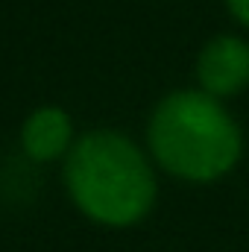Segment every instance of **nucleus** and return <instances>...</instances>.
<instances>
[{"label":"nucleus","instance_id":"f257e3e1","mask_svg":"<svg viewBox=\"0 0 249 252\" xmlns=\"http://www.w3.org/2000/svg\"><path fill=\"white\" fill-rule=\"evenodd\" d=\"M147 141L156 161L185 182L223 179L235 170L244 153L235 118L202 88L167 94L150 118Z\"/></svg>","mask_w":249,"mask_h":252},{"label":"nucleus","instance_id":"f03ea898","mask_svg":"<svg viewBox=\"0 0 249 252\" xmlns=\"http://www.w3.org/2000/svg\"><path fill=\"white\" fill-rule=\"evenodd\" d=\"M76 208L103 226H132L156 202V176L144 153L121 132H88L64 164Z\"/></svg>","mask_w":249,"mask_h":252},{"label":"nucleus","instance_id":"7ed1b4c3","mask_svg":"<svg viewBox=\"0 0 249 252\" xmlns=\"http://www.w3.org/2000/svg\"><path fill=\"white\" fill-rule=\"evenodd\" d=\"M199 88L217 100L235 97L249 85V44L238 35L211 38L196 59Z\"/></svg>","mask_w":249,"mask_h":252},{"label":"nucleus","instance_id":"20e7f679","mask_svg":"<svg viewBox=\"0 0 249 252\" xmlns=\"http://www.w3.org/2000/svg\"><path fill=\"white\" fill-rule=\"evenodd\" d=\"M21 144H24L27 156L35 158V161L59 158L67 150V144H70V121H67V115L56 106L32 112L27 118L24 129H21Z\"/></svg>","mask_w":249,"mask_h":252},{"label":"nucleus","instance_id":"39448f33","mask_svg":"<svg viewBox=\"0 0 249 252\" xmlns=\"http://www.w3.org/2000/svg\"><path fill=\"white\" fill-rule=\"evenodd\" d=\"M226 6L244 27H249V0H226Z\"/></svg>","mask_w":249,"mask_h":252}]
</instances>
